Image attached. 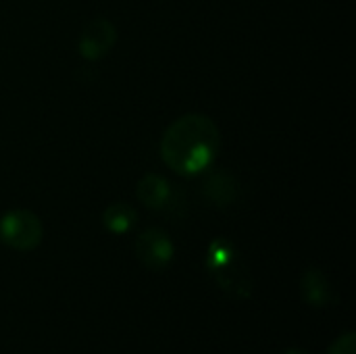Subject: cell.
<instances>
[{
    "mask_svg": "<svg viewBox=\"0 0 356 354\" xmlns=\"http://www.w3.org/2000/svg\"><path fill=\"white\" fill-rule=\"evenodd\" d=\"M221 136L207 115H184L169 125L161 140V156L179 175H196L211 167Z\"/></svg>",
    "mask_w": 356,
    "mask_h": 354,
    "instance_id": "1",
    "label": "cell"
},
{
    "mask_svg": "<svg viewBox=\"0 0 356 354\" xmlns=\"http://www.w3.org/2000/svg\"><path fill=\"white\" fill-rule=\"evenodd\" d=\"M207 269L213 280L234 298H248L252 292V277L242 261L238 248L223 238H217L207 252Z\"/></svg>",
    "mask_w": 356,
    "mask_h": 354,
    "instance_id": "2",
    "label": "cell"
},
{
    "mask_svg": "<svg viewBox=\"0 0 356 354\" xmlns=\"http://www.w3.org/2000/svg\"><path fill=\"white\" fill-rule=\"evenodd\" d=\"M0 238L15 250H33L42 242V223L31 211L15 209L2 217Z\"/></svg>",
    "mask_w": 356,
    "mask_h": 354,
    "instance_id": "3",
    "label": "cell"
},
{
    "mask_svg": "<svg viewBox=\"0 0 356 354\" xmlns=\"http://www.w3.org/2000/svg\"><path fill=\"white\" fill-rule=\"evenodd\" d=\"M136 255L148 269H163L173 259V242L163 230L148 227L136 240Z\"/></svg>",
    "mask_w": 356,
    "mask_h": 354,
    "instance_id": "4",
    "label": "cell"
},
{
    "mask_svg": "<svg viewBox=\"0 0 356 354\" xmlns=\"http://www.w3.org/2000/svg\"><path fill=\"white\" fill-rule=\"evenodd\" d=\"M115 40H117L115 25L108 19L98 17V19L90 21L83 27V31L79 35V46L77 48H79V52H81L83 58L98 61V58H102L104 54L111 52Z\"/></svg>",
    "mask_w": 356,
    "mask_h": 354,
    "instance_id": "5",
    "label": "cell"
},
{
    "mask_svg": "<svg viewBox=\"0 0 356 354\" xmlns=\"http://www.w3.org/2000/svg\"><path fill=\"white\" fill-rule=\"evenodd\" d=\"M138 198L150 207V209H159V211H171L173 213V202H175V192L171 190L169 182L163 179L161 175H146L140 184H138Z\"/></svg>",
    "mask_w": 356,
    "mask_h": 354,
    "instance_id": "6",
    "label": "cell"
},
{
    "mask_svg": "<svg viewBox=\"0 0 356 354\" xmlns=\"http://www.w3.org/2000/svg\"><path fill=\"white\" fill-rule=\"evenodd\" d=\"M240 188L238 182L234 179V175L225 173V171H217L211 173L209 179L204 182V196L215 204V207H229L238 200Z\"/></svg>",
    "mask_w": 356,
    "mask_h": 354,
    "instance_id": "7",
    "label": "cell"
},
{
    "mask_svg": "<svg viewBox=\"0 0 356 354\" xmlns=\"http://www.w3.org/2000/svg\"><path fill=\"white\" fill-rule=\"evenodd\" d=\"M300 288H302V298L315 307H323L332 300V288L327 284V277L317 269H311L302 275Z\"/></svg>",
    "mask_w": 356,
    "mask_h": 354,
    "instance_id": "8",
    "label": "cell"
},
{
    "mask_svg": "<svg viewBox=\"0 0 356 354\" xmlns=\"http://www.w3.org/2000/svg\"><path fill=\"white\" fill-rule=\"evenodd\" d=\"M102 221H104V227L113 234H125L134 227L136 223V213L131 207L123 204V202H115L111 204L104 215H102Z\"/></svg>",
    "mask_w": 356,
    "mask_h": 354,
    "instance_id": "9",
    "label": "cell"
},
{
    "mask_svg": "<svg viewBox=\"0 0 356 354\" xmlns=\"http://www.w3.org/2000/svg\"><path fill=\"white\" fill-rule=\"evenodd\" d=\"M327 354H355V336L353 334L342 336L340 340L334 342V346Z\"/></svg>",
    "mask_w": 356,
    "mask_h": 354,
    "instance_id": "10",
    "label": "cell"
},
{
    "mask_svg": "<svg viewBox=\"0 0 356 354\" xmlns=\"http://www.w3.org/2000/svg\"><path fill=\"white\" fill-rule=\"evenodd\" d=\"M286 354H305V353H298V351H288Z\"/></svg>",
    "mask_w": 356,
    "mask_h": 354,
    "instance_id": "11",
    "label": "cell"
}]
</instances>
